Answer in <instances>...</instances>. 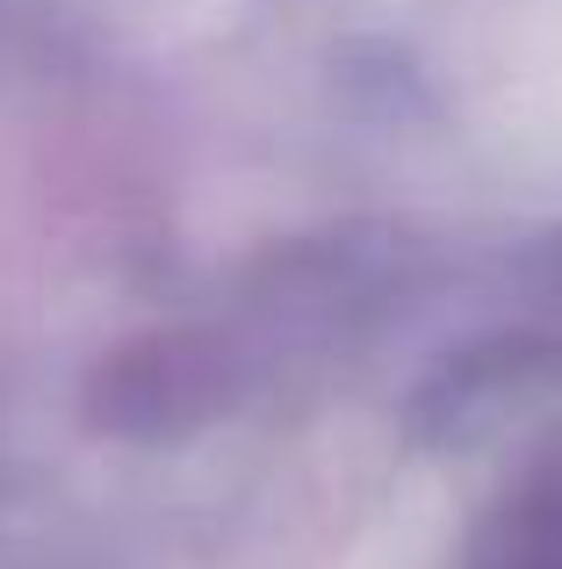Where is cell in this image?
<instances>
[{"mask_svg": "<svg viewBox=\"0 0 562 569\" xmlns=\"http://www.w3.org/2000/svg\"><path fill=\"white\" fill-rule=\"evenodd\" d=\"M505 569H562V483L541 490L505 533Z\"/></svg>", "mask_w": 562, "mask_h": 569, "instance_id": "6da1fadb", "label": "cell"}]
</instances>
